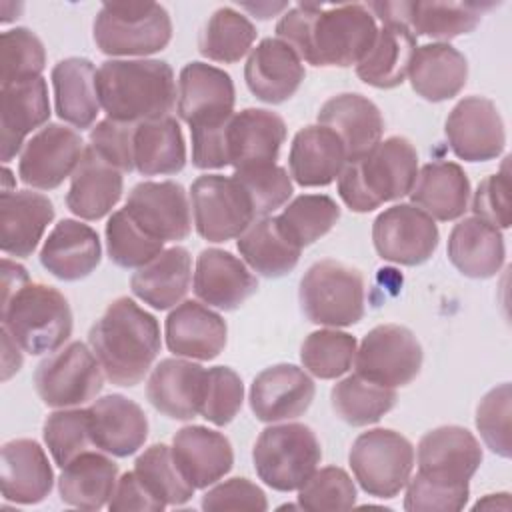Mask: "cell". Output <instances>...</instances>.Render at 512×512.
<instances>
[{
  "instance_id": "cell-1",
  "label": "cell",
  "mask_w": 512,
  "mask_h": 512,
  "mask_svg": "<svg viewBox=\"0 0 512 512\" xmlns=\"http://www.w3.org/2000/svg\"><path fill=\"white\" fill-rule=\"evenodd\" d=\"M376 20L366 4H298L276 24V38L302 62L346 68L358 64L376 38Z\"/></svg>"
},
{
  "instance_id": "cell-2",
  "label": "cell",
  "mask_w": 512,
  "mask_h": 512,
  "mask_svg": "<svg viewBox=\"0 0 512 512\" xmlns=\"http://www.w3.org/2000/svg\"><path fill=\"white\" fill-rule=\"evenodd\" d=\"M88 346L112 384L136 386L160 352V326L132 298L120 296L90 328Z\"/></svg>"
},
{
  "instance_id": "cell-3",
  "label": "cell",
  "mask_w": 512,
  "mask_h": 512,
  "mask_svg": "<svg viewBox=\"0 0 512 512\" xmlns=\"http://www.w3.org/2000/svg\"><path fill=\"white\" fill-rule=\"evenodd\" d=\"M100 108L110 120L140 124L170 114L176 80L164 60H106L96 70Z\"/></svg>"
},
{
  "instance_id": "cell-4",
  "label": "cell",
  "mask_w": 512,
  "mask_h": 512,
  "mask_svg": "<svg viewBox=\"0 0 512 512\" xmlns=\"http://www.w3.org/2000/svg\"><path fill=\"white\" fill-rule=\"evenodd\" d=\"M418 176V152L404 136L380 140L338 176V196L352 212H372L410 194Z\"/></svg>"
},
{
  "instance_id": "cell-5",
  "label": "cell",
  "mask_w": 512,
  "mask_h": 512,
  "mask_svg": "<svg viewBox=\"0 0 512 512\" xmlns=\"http://www.w3.org/2000/svg\"><path fill=\"white\" fill-rule=\"evenodd\" d=\"M2 330L32 356L56 352L72 334V310L56 288L26 282L2 300Z\"/></svg>"
},
{
  "instance_id": "cell-6",
  "label": "cell",
  "mask_w": 512,
  "mask_h": 512,
  "mask_svg": "<svg viewBox=\"0 0 512 512\" xmlns=\"http://www.w3.org/2000/svg\"><path fill=\"white\" fill-rule=\"evenodd\" d=\"M252 460L264 484L278 492H292L316 472L322 448L314 430L306 424H272L260 432Z\"/></svg>"
},
{
  "instance_id": "cell-7",
  "label": "cell",
  "mask_w": 512,
  "mask_h": 512,
  "mask_svg": "<svg viewBox=\"0 0 512 512\" xmlns=\"http://www.w3.org/2000/svg\"><path fill=\"white\" fill-rule=\"evenodd\" d=\"M298 298L304 316L312 324L352 326L364 316V278L360 270L326 258L306 270Z\"/></svg>"
},
{
  "instance_id": "cell-8",
  "label": "cell",
  "mask_w": 512,
  "mask_h": 512,
  "mask_svg": "<svg viewBox=\"0 0 512 512\" xmlns=\"http://www.w3.org/2000/svg\"><path fill=\"white\" fill-rule=\"evenodd\" d=\"M172 22L156 2L104 4L94 20V42L108 56H148L168 46Z\"/></svg>"
},
{
  "instance_id": "cell-9",
  "label": "cell",
  "mask_w": 512,
  "mask_h": 512,
  "mask_svg": "<svg viewBox=\"0 0 512 512\" xmlns=\"http://www.w3.org/2000/svg\"><path fill=\"white\" fill-rule=\"evenodd\" d=\"M350 468L360 488L374 498H394L414 468V446L396 430L362 432L350 448Z\"/></svg>"
},
{
  "instance_id": "cell-10",
  "label": "cell",
  "mask_w": 512,
  "mask_h": 512,
  "mask_svg": "<svg viewBox=\"0 0 512 512\" xmlns=\"http://www.w3.org/2000/svg\"><path fill=\"white\" fill-rule=\"evenodd\" d=\"M104 370L92 348L70 342L44 358L34 372V388L50 408H76L100 394Z\"/></svg>"
},
{
  "instance_id": "cell-11",
  "label": "cell",
  "mask_w": 512,
  "mask_h": 512,
  "mask_svg": "<svg viewBox=\"0 0 512 512\" xmlns=\"http://www.w3.org/2000/svg\"><path fill=\"white\" fill-rule=\"evenodd\" d=\"M196 232L208 242L238 238L254 220L252 204L234 176L204 174L190 186Z\"/></svg>"
},
{
  "instance_id": "cell-12",
  "label": "cell",
  "mask_w": 512,
  "mask_h": 512,
  "mask_svg": "<svg viewBox=\"0 0 512 512\" xmlns=\"http://www.w3.org/2000/svg\"><path fill=\"white\" fill-rule=\"evenodd\" d=\"M354 366L356 374L380 386H406L420 374L422 346L410 328L382 324L362 338Z\"/></svg>"
},
{
  "instance_id": "cell-13",
  "label": "cell",
  "mask_w": 512,
  "mask_h": 512,
  "mask_svg": "<svg viewBox=\"0 0 512 512\" xmlns=\"http://www.w3.org/2000/svg\"><path fill=\"white\" fill-rule=\"evenodd\" d=\"M494 4L478 2H370L366 8L384 24H400L414 36H430L436 40H452L472 32L484 10Z\"/></svg>"
},
{
  "instance_id": "cell-14",
  "label": "cell",
  "mask_w": 512,
  "mask_h": 512,
  "mask_svg": "<svg viewBox=\"0 0 512 512\" xmlns=\"http://www.w3.org/2000/svg\"><path fill=\"white\" fill-rule=\"evenodd\" d=\"M436 222L414 204H396L378 214L372 224V242L378 256L402 266L426 262L438 248Z\"/></svg>"
},
{
  "instance_id": "cell-15",
  "label": "cell",
  "mask_w": 512,
  "mask_h": 512,
  "mask_svg": "<svg viewBox=\"0 0 512 512\" xmlns=\"http://www.w3.org/2000/svg\"><path fill=\"white\" fill-rule=\"evenodd\" d=\"M86 146L82 136L62 124H46L22 148L18 176L38 190H54L72 178Z\"/></svg>"
},
{
  "instance_id": "cell-16",
  "label": "cell",
  "mask_w": 512,
  "mask_h": 512,
  "mask_svg": "<svg viewBox=\"0 0 512 512\" xmlns=\"http://www.w3.org/2000/svg\"><path fill=\"white\" fill-rule=\"evenodd\" d=\"M446 138L452 152L466 162H488L506 144L504 120L496 104L484 96L460 100L446 118Z\"/></svg>"
},
{
  "instance_id": "cell-17",
  "label": "cell",
  "mask_w": 512,
  "mask_h": 512,
  "mask_svg": "<svg viewBox=\"0 0 512 512\" xmlns=\"http://www.w3.org/2000/svg\"><path fill=\"white\" fill-rule=\"evenodd\" d=\"M124 210L144 232L162 242L184 240L192 230L186 190L172 180L136 184L126 198Z\"/></svg>"
},
{
  "instance_id": "cell-18",
  "label": "cell",
  "mask_w": 512,
  "mask_h": 512,
  "mask_svg": "<svg viewBox=\"0 0 512 512\" xmlns=\"http://www.w3.org/2000/svg\"><path fill=\"white\" fill-rule=\"evenodd\" d=\"M234 82L224 70L190 62L178 78V116L194 128L220 124L234 114Z\"/></svg>"
},
{
  "instance_id": "cell-19",
  "label": "cell",
  "mask_w": 512,
  "mask_h": 512,
  "mask_svg": "<svg viewBox=\"0 0 512 512\" xmlns=\"http://www.w3.org/2000/svg\"><path fill=\"white\" fill-rule=\"evenodd\" d=\"M418 474L444 484H468L482 464L476 436L462 426H438L426 432L416 450Z\"/></svg>"
},
{
  "instance_id": "cell-20",
  "label": "cell",
  "mask_w": 512,
  "mask_h": 512,
  "mask_svg": "<svg viewBox=\"0 0 512 512\" xmlns=\"http://www.w3.org/2000/svg\"><path fill=\"white\" fill-rule=\"evenodd\" d=\"M314 394V382L302 368L274 364L254 378L250 386V408L262 422H288L310 408Z\"/></svg>"
},
{
  "instance_id": "cell-21",
  "label": "cell",
  "mask_w": 512,
  "mask_h": 512,
  "mask_svg": "<svg viewBox=\"0 0 512 512\" xmlns=\"http://www.w3.org/2000/svg\"><path fill=\"white\" fill-rule=\"evenodd\" d=\"M306 76L298 54L278 38H264L250 50L244 66L248 90L266 104L290 100Z\"/></svg>"
},
{
  "instance_id": "cell-22",
  "label": "cell",
  "mask_w": 512,
  "mask_h": 512,
  "mask_svg": "<svg viewBox=\"0 0 512 512\" xmlns=\"http://www.w3.org/2000/svg\"><path fill=\"white\" fill-rule=\"evenodd\" d=\"M206 370L182 358L160 360L146 382L150 404L172 420H192L202 410Z\"/></svg>"
},
{
  "instance_id": "cell-23",
  "label": "cell",
  "mask_w": 512,
  "mask_h": 512,
  "mask_svg": "<svg viewBox=\"0 0 512 512\" xmlns=\"http://www.w3.org/2000/svg\"><path fill=\"white\" fill-rule=\"evenodd\" d=\"M192 286L204 304L236 310L258 290V280L238 256L220 248H206L196 258Z\"/></svg>"
},
{
  "instance_id": "cell-24",
  "label": "cell",
  "mask_w": 512,
  "mask_h": 512,
  "mask_svg": "<svg viewBox=\"0 0 512 512\" xmlns=\"http://www.w3.org/2000/svg\"><path fill=\"white\" fill-rule=\"evenodd\" d=\"M50 118L48 86L44 78L16 82L0 90V158L8 164L22 152L30 132Z\"/></svg>"
},
{
  "instance_id": "cell-25",
  "label": "cell",
  "mask_w": 512,
  "mask_h": 512,
  "mask_svg": "<svg viewBox=\"0 0 512 512\" xmlns=\"http://www.w3.org/2000/svg\"><path fill=\"white\" fill-rule=\"evenodd\" d=\"M286 140L284 120L264 108H244L228 122V164L234 170L276 164Z\"/></svg>"
},
{
  "instance_id": "cell-26",
  "label": "cell",
  "mask_w": 512,
  "mask_h": 512,
  "mask_svg": "<svg viewBox=\"0 0 512 512\" xmlns=\"http://www.w3.org/2000/svg\"><path fill=\"white\" fill-rule=\"evenodd\" d=\"M90 432L98 450L126 458L138 452L148 438V418L144 410L122 394L98 398L90 408Z\"/></svg>"
},
{
  "instance_id": "cell-27",
  "label": "cell",
  "mask_w": 512,
  "mask_h": 512,
  "mask_svg": "<svg viewBox=\"0 0 512 512\" xmlns=\"http://www.w3.org/2000/svg\"><path fill=\"white\" fill-rule=\"evenodd\" d=\"M318 124L336 132L348 162L366 156L382 140L384 120L378 106L362 94L344 92L326 100L318 112Z\"/></svg>"
},
{
  "instance_id": "cell-28",
  "label": "cell",
  "mask_w": 512,
  "mask_h": 512,
  "mask_svg": "<svg viewBox=\"0 0 512 512\" xmlns=\"http://www.w3.org/2000/svg\"><path fill=\"white\" fill-rule=\"evenodd\" d=\"M54 220V204L32 190H12L0 196V248L6 256L28 258Z\"/></svg>"
},
{
  "instance_id": "cell-29",
  "label": "cell",
  "mask_w": 512,
  "mask_h": 512,
  "mask_svg": "<svg viewBox=\"0 0 512 512\" xmlns=\"http://www.w3.org/2000/svg\"><path fill=\"white\" fill-rule=\"evenodd\" d=\"M228 338L220 314L196 300H184L166 318V346L170 352L190 360L216 358Z\"/></svg>"
},
{
  "instance_id": "cell-30",
  "label": "cell",
  "mask_w": 512,
  "mask_h": 512,
  "mask_svg": "<svg viewBox=\"0 0 512 512\" xmlns=\"http://www.w3.org/2000/svg\"><path fill=\"white\" fill-rule=\"evenodd\" d=\"M170 450L178 470L196 490L216 484L234 464L230 440L206 426L180 428Z\"/></svg>"
},
{
  "instance_id": "cell-31",
  "label": "cell",
  "mask_w": 512,
  "mask_h": 512,
  "mask_svg": "<svg viewBox=\"0 0 512 512\" xmlns=\"http://www.w3.org/2000/svg\"><path fill=\"white\" fill-rule=\"evenodd\" d=\"M102 246L94 228L80 220H60L40 250V264L64 282L90 276L100 264Z\"/></svg>"
},
{
  "instance_id": "cell-32",
  "label": "cell",
  "mask_w": 512,
  "mask_h": 512,
  "mask_svg": "<svg viewBox=\"0 0 512 512\" xmlns=\"http://www.w3.org/2000/svg\"><path fill=\"white\" fill-rule=\"evenodd\" d=\"M0 480L4 500L14 504H38L50 494L54 472L38 442L18 438L2 446Z\"/></svg>"
},
{
  "instance_id": "cell-33",
  "label": "cell",
  "mask_w": 512,
  "mask_h": 512,
  "mask_svg": "<svg viewBox=\"0 0 512 512\" xmlns=\"http://www.w3.org/2000/svg\"><path fill=\"white\" fill-rule=\"evenodd\" d=\"M346 164L344 144L334 130L322 124H312L296 132L288 154V166L290 176L300 186H328L340 176Z\"/></svg>"
},
{
  "instance_id": "cell-34",
  "label": "cell",
  "mask_w": 512,
  "mask_h": 512,
  "mask_svg": "<svg viewBox=\"0 0 512 512\" xmlns=\"http://www.w3.org/2000/svg\"><path fill=\"white\" fill-rule=\"evenodd\" d=\"M122 172L86 146L66 194L68 210L82 220H100L112 212L122 196Z\"/></svg>"
},
{
  "instance_id": "cell-35",
  "label": "cell",
  "mask_w": 512,
  "mask_h": 512,
  "mask_svg": "<svg viewBox=\"0 0 512 512\" xmlns=\"http://www.w3.org/2000/svg\"><path fill=\"white\" fill-rule=\"evenodd\" d=\"M406 76L418 96L428 102H444L466 86L468 62L448 42H432L416 46Z\"/></svg>"
},
{
  "instance_id": "cell-36",
  "label": "cell",
  "mask_w": 512,
  "mask_h": 512,
  "mask_svg": "<svg viewBox=\"0 0 512 512\" xmlns=\"http://www.w3.org/2000/svg\"><path fill=\"white\" fill-rule=\"evenodd\" d=\"M448 258L468 278L484 280L496 276L506 258L500 228L476 216L462 218L448 236Z\"/></svg>"
},
{
  "instance_id": "cell-37",
  "label": "cell",
  "mask_w": 512,
  "mask_h": 512,
  "mask_svg": "<svg viewBox=\"0 0 512 512\" xmlns=\"http://www.w3.org/2000/svg\"><path fill=\"white\" fill-rule=\"evenodd\" d=\"M190 282L192 256L186 248L172 246L138 268L130 278V288L136 298L154 310H168L184 300Z\"/></svg>"
},
{
  "instance_id": "cell-38",
  "label": "cell",
  "mask_w": 512,
  "mask_h": 512,
  "mask_svg": "<svg viewBox=\"0 0 512 512\" xmlns=\"http://www.w3.org/2000/svg\"><path fill=\"white\" fill-rule=\"evenodd\" d=\"M410 200L432 220L450 222L468 210L470 180L456 162H428L418 168Z\"/></svg>"
},
{
  "instance_id": "cell-39",
  "label": "cell",
  "mask_w": 512,
  "mask_h": 512,
  "mask_svg": "<svg viewBox=\"0 0 512 512\" xmlns=\"http://www.w3.org/2000/svg\"><path fill=\"white\" fill-rule=\"evenodd\" d=\"M56 114L66 124L86 130L100 112L96 92V68L88 58L72 56L52 68Z\"/></svg>"
},
{
  "instance_id": "cell-40",
  "label": "cell",
  "mask_w": 512,
  "mask_h": 512,
  "mask_svg": "<svg viewBox=\"0 0 512 512\" xmlns=\"http://www.w3.org/2000/svg\"><path fill=\"white\" fill-rule=\"evenodd\" d=\"M118 482V464L100 452L88 450L62 468L58 478L60 500L80 510L108 506Z\"/></svg>"
},
{
  "instance_id": "cell-41",
  "label": "cell",
  "mask_w": 512,
  "mask_h": 512,
  "mask_svg": "<svg viewBox=\"0 0 512 512\" xmlns=\"http://www.w3.org/2000/svg\"><path fill=\"white\" fill-rule=\"evenodd\" d=\"M416 50V36L400 24H384L356 64V74L362 82L374 88H396L404 82L412 54Z\"/></svg>"
},
{
  "instance_id": "cell-42",
  "label": "cell",
  "mask_w": 512,
  "mask_h": 512,
  "mask_svg": "<svg viewBox=\"0 0 512 512\" xmlns=\"http://www.w3.org/2000/svg\"><path fill=\"white\" fill-rule=\"evenodd\" d=\"M186 164V144L172 116L136 124L134 170L142 176L178 174Z\"/></svg>"
},
{
  "instance_id": "cell-43",
  "label": "cell",
  "mask_w": 512,
  "mask_h": 512,
  "mask_svg": "<svg viewBox=\"0 0 512 512\" xmlns=\"http://www.w3.org/2000/svg\"><path fill=\"white\" fill-rule=\"evenodd\" d=\"M238 252L244 262L266 278H280L292 272L300 260L302 248L292 244L280 230L276 216L256 218L240 236Z\"/></svg>"
},
{
  "instance_id": "cell-44",
  "label": "cell",
  "mask_w": 512,
  "mask_h": 512,
  "mask_svg": "<svg viewBox=\"0 0 512 512\" xmlns=\"http://www.w3.org/2000/svg\"><path fill=\"white\" fill-rule=\"evenodd\" d=\"M336 416L350 426H368L378 422L396 404L394 388L380 386L360 374L346 376L330 392Z\"/></svg>"
},
{
  "instance_id": "cell-45",
  "label": "cell",
  "mask_w": 512,
  "mask_h": 512,
  "mask_svg": "<svg viewBox=\"0 0 512 512\" xmlns=\"http://www.w3.org/2000/svg\"><path fill=\"white\" fill-rule=\"evenodd\" d=\"M254 40V24L238 10L224 6L218 8L204 24L198 38V50L208 60L234 64L250 52Z\"/></svg>"
},
{
  "instance_id": "cell-46",
  "label": "cell",
  "mask_w": 512,
  "mask_h": 512,
  "mask_svg": "<svg viewBox=\"0 0 512 512\" xmlns=\"http://www.w3.org/2000/svg\"><path fill=\"white\" fill-rule=\"evenodd\" d=\"M338 218L340 206L336 200L326 194H302L276 216V222L292 244L304 248L328 234Z\"/></svg>"
},
{
  "instance_id": "cell-47",
  "label": "cell",
  "mask_w": 512,
  "mask_h": 512,
  "mask_svg": "<svg viewBox=\"0 0 512 512\" xmlns=\"http://www.w3.org/2000/svg\"><path fill=\"white\" fill-rule=\"evenodd\" d=\"M134 472L146 488L166 506L186 504L194 496V486L178 470L172 450L166 444H152L134 462Z\"/></svg>"
},
{
  "instance_id": "cell-48",
  "label": "cell",
  "mask_w": 512,
  "mask_h": 512,
  "mask_svg": "<svg viewBox=\"0 0 512 512\" xmlns=\"http://www.w3.org/2000/svg\"><path fill=\"white\" fill-rule=\"evenodd\" d=\"M356 338L348 332L324 328L312 332L300 348L302 366L316 378L334 380L352 368L356 356Z\"/></svg>"
},
{
  "instance_id": "cell-49",
  "label": "cell",
  "mask_w": 512,
  "mask_h": 512,
  "mask_svg": "<svg viewBox=\"0 0 512 512\" xmlns=\"http://www.w3.org/2000/svg\"><path fill=\"white\" fill-rule=\"evenodd\" d=\"M106 248L116 266L142 268L164 250V242L144 232L122 208L106 222Z\"/></svg>"
},
{
  "instance_id": "cell-50",
  "label": "cell",
  "mask_w": 512,
  "mask_h": 512,
  "mask_svg": "<svg viewBox=\"0 0 512 512\" xmlns=\"http://www.w3.org/2000/svg\"><path fill=\"white\" fill-rule=\"evenodd\" d=\"M42 436L54 462L64 468L94 446L88 408H60L52 412L44 422Z\"/></svg>"
},
{
  "instance_id": "cell-51",
  "label": "cell",
  "mask_w": 512,
  "mask_h": 512,
  "mask_svg": "<svg viewBox=\"0 0 512 512\" xmlns=\"http://www.w3.org/2000/svg\"><path fill=\"white\" fill-rule=\"evenodd\" d=\"M46 50L42 40L28 28L2 32L0 40V82L2 86L42 78Z\"/></svg>"
},
{
  "instance_id": "cell-52",
  "label": "cell",
  "mask_w": 512,
  "mask_h": 512,
  "mask_svg": "<svg viewBox=\"0 0 512 512\" xmlns=\"http://www.w3.org/2000/svg\"><path fill=\"white\" fill-rule=\"evenodd\" d=\"M232 176L244 188L256 218L270 216L274 210L282 208L292 196V180L282 166H250L234 170Z\"/></svg>"
},
{
  "instance_id": "cell-53",
  "label": "cell",
  "mask_w": 512,
  "mask_h": 512,
  "mask_svg": "<svg viewBox=\"0 0 512 512\" xmlns=\"http://www.w3.org/2000/svg\"><path fill=\"white\" fill-rule=\"evenodd\" d=\"M354 504L356 486L338 466L316 468V472L298 488V506L304 510H348Z\"/></svg>"
},
{
  "instance_id": "cell-54",
  "label": "cell",
  "mask_w": 512,
  "mask_h": 512,
  "mask_svg": "<svg viewBox=\"0 0 512 512\" xmlns=\"http://www.w3.org/2000/svg\"><path fill=\"white\" fill-rule=\"evenodd\" d=\"M510 414H512V390L504 382L484 394L476 408V428L484 444L498 456L510 458Z\"/></svg>"
},
{
  "instance_id": "cell-55",
  "label": "cell",
  "mask_w": 512,
  "mask_h": 512,
  "mask_svg": "<svg viewBox=\"0 0 512 512\" xmlns=\"http://www.w3.org/2000/svg\"><path fill=\"white\" fill-rule=\"evenodd\" d=\"M244 384L242 378L228 366L206 370V388L200 416L216 426L230 424L242 408Z\"/></svg>"
},
{
  "instance_id": "cell-56",
  "label": "cell",
  "mask_w": 512,
  "mask_h": 512,
  "mask_svg": "<svg viewBox=\"0 0 512 512\" xmlns=\"http://www.w3.org/2000/svg\"><path fill=\"white\" fill-rule=\"evenodd\" d=\"M404 508L408 512H458L470 496L468 484H444L416 472L406 482Z\"/></svg>"
},
{
  "instance_id": "cell-57",
  "label": "cell",
  "mask_w": 512,
  "mask_h": 512,
  "mask_svg": "<svg viewBox=\"0 0 512 512\" xmlns=\"http://www.w3.org/2000/svg\"><path fill=\"white\" fill-rule=\"evenodd\" d=\"M134 132L136 124L102 120L90 130V148L106 160L110 166L118 168L122 174L134 170Z\"/></svg>"
},
{
  "instance_id": "cell-58",
  "label": "cell",
  "mask_w": 512,
  "mask_h": 512,
  "mask_svg": "<svg viewBox=\"0 0 512 512\" xmlns=\"http://www.w3.org/2000/svg\"><path fill=\"white\" fill-rule=\"evenodd\" d=\"M508 160H504L502 168L496 174H490L478 184V190L472 200V212L476 218L496 226H510V174Z\"/></svg>"
},
{
  "instance_id": "cell-59",
  "label": "cell",
  "mask_w": 512,
  "mask_h": 512,
  "mask_svg": "<svg viewBox=\"0 0 512 512\" xmlns=\"http://www.w3.org/2000/svg\"><path fill=\"white\" fill-rule=\"evenodd\" d=\"M200 506L204 510H256L262 512L268 508L266 494L260 486L248 478H230L222 484L210 488Z\"/></svg>"
},
{
  "instance_id": "cell-60",
  "label": "cell",
  "mask_w": 512,
  "mask_h": 512,
  "mask_svg": "<svg viewBox=\"0 0 512 512\" xmlns=\"http://www.w3.org/2000/svg\"><path fill=\"white\" fill-rule=\"evenodd\" d=\"M108 508L112 512H130V510H144V512H160L166 508L164 502H160L146 484L138 478V474L126 472L118 478L114 494L108 502Z\"/></svg>"
},
{
  "instance_id": "cell-61",
  "label": "cell",
  "mask_w": 512,
  "mask_h": 512,
  "mask_svg": "<svg viewBox=\"0 0 512 512\" xmlns=\"http://www.w3.org/2000/svg\"><path fill=\"white\" fill-rule=\"evenodd\" d=\"M26 282H30L26 268L4 258L2 260V300L8 298L18 288H22Z\"/></svg>"
},
{
  "instance_id": "cell-62",
  "label": "cell",
  "mask_w": 512,
  "mask_h": 512,
  "mask_svg": "<svg viewBox=\"0 0 512 512\" xmlns=\"http://www.w3.org/2000/svg\"><path fill=\"white\" fill-rule=\"evenodd\" d=\"M20 346L14 342V338L2 330V380H8L12 374H16L22 366V354Z\"/></svg>"
},
{
  "instance_id": "cell-63",
  "label": "cell",
  "mask_w": 512,
  "mask_h": 512,
  "mask_svg": "<svg viewBox=\"0 0 512 512\" xmlns=\"http://www.w3.org/2000/svg\"><path fill=\"white\" fill-rule=\"evenodd\" d=\"M480 508H488V510H494V508H502V510H510V498L506 492L502 494H486L482 500H478L474 504V510H480Z\"/></svg>"
}]
</instances>
